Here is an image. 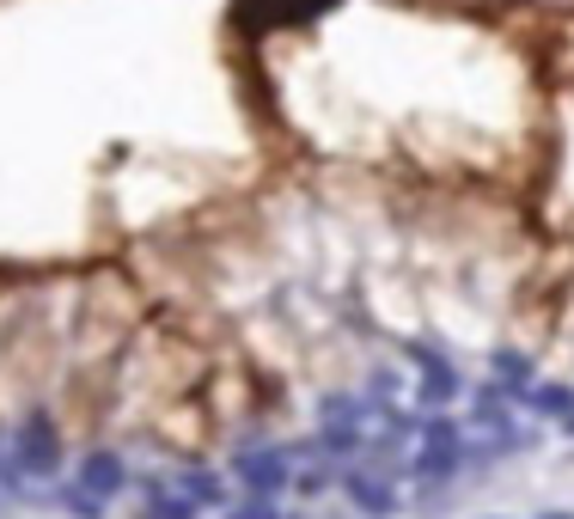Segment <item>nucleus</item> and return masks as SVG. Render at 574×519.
<instances>
[{"instance_id":"nucleus-2","label":"nucleus","mask_w":574,"mask_h":519,"mask_svg":"<svg viewBox=\"0 0 574 519\" xmlns=\"http://www.w3.org/2000/svg\"><path fill=\"white\" fill-rule=\"evenodd\" d=\"M337 495L355 507L361 519H391V514H404V483H398V476H386V471H367V464L342 471Z\"/></svg>"},{"instance_id":"nucleus-1","label":"nucleus","mask_w":574,"mask_h":519,"mask_svg":"<svg viewBox=\"0 0 574 519\" xmlns=\"http://www.w3.org/2000/svg\"><path fill=\"white\" fill-rule=\"evenodd\" d=\"M68 488H80L86 502H98L110 514V502H123L129 488H135V471H129V458L117 446H93V452H80L62 476Z\"/></svg>"},{"instance_id":"nucleus-4","label":"nucleus","mask_w":574,"mask_h":519,"mask_svg":"<svg viewBox=\"0 0 574 519\" xmlns=\"http://www.w3.org/2000/svg\"><path fill=\"white\" fill-rule=\"evenodd\" d=\"M337 0H276V13H269V25H294V19H318L330 13Z\"/></svg>"},{"instance_id":"nucleus-5","label":"nucleus","mask_w":574,"mask_h":519,"mask_svg":"<svg viewBox=\"0 0 574 519\" xmlns=\"http://www.w3.org/2000/svg\"><path fill=\"white\" fill-rule=\"evenodd\" d=\"M220 519H288V514H281L276 502H245V495H239V502L227 507V514H220Z\"/></svg>"},{"instance_id":"nucleus-3","label":"nucleus","mask_w":574,"mask_h":519,"mask_svg":"<svg viewBox=\"0 0 574 519\" xmlns=\"http://www.w3.org/2000/svg\"><path fill=\"white\" fill-rule=\"evenodd\" d=\"M526 410L544 415L550 427L574 422V385H569V379H538V385L526 391Z\"/></svg>"}]
</instances>
